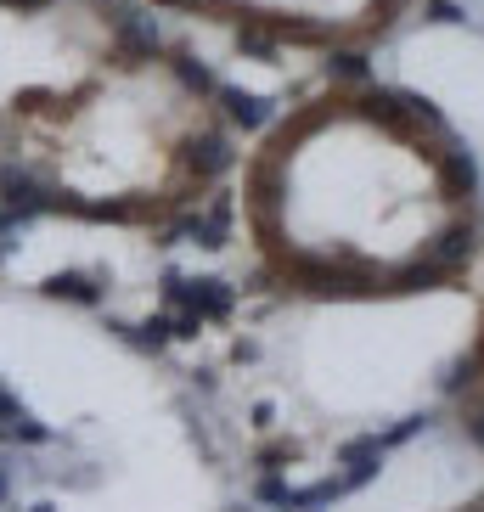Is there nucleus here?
Listing matches in <instances>:
<instances>
[{
    "mask_svg": "<svg viewBox=\"0 0 484 512\" xmlns=\"http://www.w3.org/2000/svg\"><path fill=\"white\" fill-rule=\"evenodd\" d=\"M175 164H181V181L186 186H209L220 181L231 164H237V141H231V124L220 119H197L192 130L181 136V152H175Z\"/></svg>",
    "mask_w": 484,
    "mask_h": 512,
    "instance_id": "1",
    "label": "nucleus"
},
{
    "mask_svg": "<svg viewBox=\"0 0 484 512\" xmlns=\"http://www.w3.org/2000/svg\"><path fill=\"white\" fill-rule=\"evenodd\" d=\"M473 220H451V226L439 231L434 242H428L423 248V259H417V265H411L406 276H400V293H411V287H428V282H451V276H462L473 265Z\"/></svg>",
    "mask_w": 484,
    "mask_h": 512,
    "instance_id": "2",
    "label": "nucleus"
},
{
    "mask_svg": "<svg viewBox=\"0 0 484 512\" xmlns=\"http://www.w3.org/2000/svg\"><path fill=\"white\" fill-rule=\"evenodd\" d=\"M164 304L175 316L226 321L237 310V287L220 282V276H164Z\"/></svg>",
    "mask_w": 484,
    "mask_h": 512,
    "instance_id": "3",
    "label": "nucleus"
},
{
    "mask_svg": "<svg viewBox=\"0 0 484 512\" xmlns=\"http://www.w3.org/2000/svg\"><path fill=\"white\" fill-rule=\"evenodd\" d=\"M0 209H12V214H23V220H34V214L62 209V192L51 181H40L29 164H0Z\"/></svg>",
    "mask_w": 484,
    "mask_h": 512,
    "instance_id": "4",
    "label": "nucleus"
},
{
    "mask_svg": "<svg viewBox=\"0 0 484 512\" xmlns=\"http://www.w3.org/2000/svg\"><path fill=\"white\" fill-rule=\"evenodd\" d=\"M214 107H220V124H231V130H265L271 124V96L259 91H242V85H226L220 79V91H214Z\"/></svg>",
    "mask_w": 484,
    "mask_h": 512,
    "instance_id": "5",
    "label": "nucleus"
},
{
    "mask_svg": "<svg viewBox=\"0 0 484 512\" xmlns=\"http://www.w3.org/2000/svg\"><path fill=\"white\" fill-rule=\"evenodd\" d=\"M46 299H57V304H79V310H102V282L96 276H85V271H57V276H46V287H40Z\"/></svg>",
    "mask_w": 484,
    "mask_h": 512,
    "instance_id": "6",
    "label": "nucleus"
},
{
    "mask_svg": "<svg viewBox=\"0 0 484 512\" xmlns=\"http://www.w3.org/2000/svg\"><path fill=\"white\" fill-rule=\"evenodd\" d=\"M169 68H175V79H181V85H186V91H192L203 107L214 102V91H220V74H214V68H203L197 57H175Z\"/></svg>",
    "mask_w": 484,
    "mask_h": 512,
    "instance_id": "7",
    "label": "nucleus"
},
{
    "mask_svg": "<svg viewBox=\"0 0 484 512\" xmlns=\"http://www.w3.org/2000/svg\"><path fill=\"white\" fill-rule=\"evenodd\" d=\"M124 344L169 349V344H175V316H147V321H136V327H124Z\"/></svg>",
    "mask_w": 484,
    "mask_h": 512,
    "instance_id": "8",
    "label": "nucleus"
},
{
    "mask_svg": "<svg viewBox=\"0 0 484 512\" xmlns=\"http://www.w3.org/2000/svg\"><path fill=\"white\" fill-rule=\"evenodd\" d=\"M333 79H344V85H372V62H366V51L361 46H349V51H338L333 57Z\"/></svg>",
    "mask_w": 484,
    "mask_h": 512,
    "instance_id": "9",
    "label": "nucleus"
},
{
    "mask_svg": "<svg viewBox=\"0 0 484 512\" xmlns=\"http://www.w3.org/2000/svg\"><path fill=\"white\" fill-rule=\"evenodd\" d=\"M462 428H468V439H479V445H484V400H473V406L462 411Z\"/></svg>",
    "mask_w": 484,
    "mask_h": 512,
    "instance_id": "10",
    "label": "nucleus"
},
{
    "mask_svg": "<svg viewBox=\"0 0 484 512\" xmlns=\"http://www.w3.org/2000/svg\"><path fill=\"white\" fill-rule=\"evenodd\" d=\"M17 226H23V214H12V209H0V259L12 254V242H6V237H12Z\"/></svg>",
    "mask_w": 484,
    "mask_h": 512,
    "instance_id": "11",
    "label": "nucleus"
},
{
    "mask_svg": "<svg viewBox=\"0 0 484 512\" xmlns=\"http://www.w3.org/2000/svg\"><path fill=\"white\" fill-rule=\"evenodd\" d=\"M12 411H17V400H12V389H6V383H0V422L12 417Z\"/></svg>",
    "mask_w": 484,
    "mask_h": 512,
    "instance_id": "12",
    "label": "nucleus"
},
{
    "mask_svg": "<svg viewBox=\"0 0 484 512\" xmlns=\"http://www.w3.org/2000/svg\"><path fill=\"white\" fill-rule=\"evenodd\" d=\"M6 490H12V479H6V462H0V501H6Z\"/></svg>",
    "mask_w": 484,
    "mask_h": 512,
    "instance_id": "13",
    "label": "nucleus"
},
{
    "mask_svg": "<svg viewBox=\"0 0 484 512\" xmlns=\"http://www.w3.org/2000/svg\"><path fill=\"white\" fill-rule=\"evenodd\" d=\"M29 512H57V507H29Z\"/></svg>",
    "mask_w": 484,
    "mask_h": 512,
    "instance_id": "14",
    "label": "nucleus"
},
{
    "mask_svg": "<svg viewBox=\"0 0 484 512\" xmlns=\"http://www.w3.org/2000/svg\"><path fill=\"white\" fill-rule=\"evenodd\" d=\"M304 512H316V507H304Z\"/></svg>",
    "mask_w": 484,
    "mask_h": 512,
    "instance_id": "15",
    "label": "nucleus"
},
{
    "mask_svg": "<svg viewBox=\"0 0 484 512\" xmlns=\"http://www.w3.org/2000/svg\"><path fill=\"white\" fill-rule=\"evenodd\" d=\"M242 512H254V507H242Z\"/></svg>",
    "mask_w": 484,
    "mask_h": 512,
    "instance_id": "16",
    "label": "nucleus"
}]
</instances>
